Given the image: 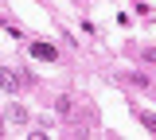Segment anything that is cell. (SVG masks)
I'll use <instances>...</instances> for the list:
<instances>
[{
    "label": "cell",
    "mask_w": 156,
    "mask_h": 140,
    "mask_svg": "<svg viewBox=\"0 0 156 140\" xmlns=\"http://www.w3.org/2000/svg\"><path fill=\"white\" fill-rule=\"evenodd\" d=\"M23 82H27V74H20V70H0V90H8V94H20Z\"/></svg>",
    "instance_id": "cell-1"
},
{
    "label": "cell",
    "mask_w": 156,
    "mask_h": 140,
    "mask_svg": "<svg viewBox=\"0 0 156 140\" xmlns=\"http://www.w3.org/2000/svg\"><path fill=\"white\" fill-rule=\"evenodd\" d=\"M27 51H31L35 59H43V62H55V59H58V51H55V47H51V43H39V39L27 43Z\"/></svg>",
    "instance_id": "cell-2"
},
{
    "label": "cell",
    "mask_w": 156,
    "mask_h": 140,
    "mask_svg": "<svg viewBox=\"0 0 156 140\" xmlns=\"http://www.w3.org/2000/svg\"><path fill=\"white\" fill-rule=\"evenodd\" d=\"M136 117H140V125H144L148 132H156V113H136Z\"/></svg>",
    "instance_id": "cell-3"
},
{
    "label": "cell",
    "mask_w": 156,
    "mask_h": 140,
    "mask_svg": "<svg viewBox=\"0 0 156 140\" xmlns=\"http://www.w3.org/2000/svg\"><path fill=\"white\" fill-rule=\"evenodd\" d=\"M70 105H74V101H70V97H58V101H55V109H58V117H66V113H70Z\"/></svg>",
    "instance_id": "cell-4"
}]
</instances>
